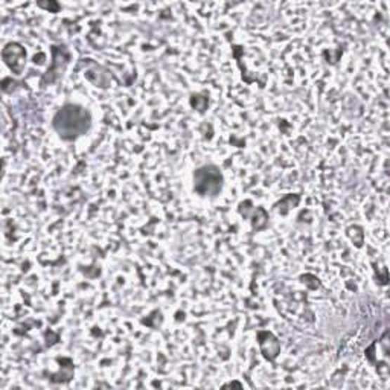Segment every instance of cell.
<instances>
[{"mask_svg":"<svg viewBox=\"0 0 390 390\" xmlns=\"http://www.w3.org/2000/svg\"><path fill=\"white\" fill-rule=\"evenodd\" d=\"M92 125V115L87 108L77 104L63 105L52 119L53 130L61 139L75 141L86 134Z\"/></svg>","mask_w":390,"mask_h":390,"instance_id":"cell-1","label":"cell"},{"mask_svg":"<svg viewBox=\"0 0 390 390\" xmlns=\"http://www.w3.org/2000/svg\"><path fill=\"white\" fill-rule=\"evenodd\" d=\"M223 188L221 169L215 165H204L194 172V190L200 197H216Z\"/></svg>","mask_w":390,"mask_h":390,"instance_id":"cell-2","label":"cell"},{"mask_svg":"<svg viewBox=\"0 0 390 390\" xmlns=\"http://www.w3.org/2000/svg\"><path fill=\"white\" fill-rule=\"evenodd\" d=\"M70 60V52L65 46H52V65L48 69L46 75L43 77L41 84L46 86L56 81L63 75V72L66 70Z\"/></svg>","mask_w":390,"mask_h":390,"instance_id":"cell-3","label":"cell"},{"mask_svg":"<svg viewBox=\"0 0 390 390\" xmlns=\"http://www.w3.org/2000/svg\"><path fill=\"white\" fill-rule=\"evenodd\" d=\"M2 57L5 65L11 69L13 74L22 75L26 65V51L19 43H8L2 52Z\"/></svg>","mask_w":390,"mask_h":390,"instance_id":"cell-4","label":"cell"},{"mask_svg":"<svg viewBox=\"0 0 390 390\" xmlns=\"http://www.w3.org/2000/svg\"><path fill=\"white\" fill-rule=\"evenodd\" d=\"M258 339H259V346H261L262 353H264V357L270 361H275V358L279 356V352H280V344H279L278 339L273 334L267 332V331L259 332Z\"/></svg>","mask_w":390,"mask_h":390,"instance_id":"cell-5","label":"cell"}]
</instances>
